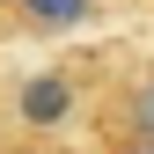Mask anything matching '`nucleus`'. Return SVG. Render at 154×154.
I'll list each match as a JSON object with an SVG mask.
<instances>
[{
    "label": "nucleus",
    "instance_id": "1",
    "mask_svg": "<svg viewBox=\"0 0 154 154\" xmlns=\"http://www.w3.org/2000/svg\"><path fill=\"white\" fill-rule=\"evenodd\" d=\"M15 110H22L29 125H59L66 110H73V81H66V73H37V81L15 95Z\"/></svg>",
    "mask_w": 154,
    "mask_h": 154
},
{
    "label": "nucleus",
    "instance_id": "2",
    "mask_svg": "<svg viewBox=\"0 0 154 154\" xmlns=\"http://www.w3.org/2000/svg\"><path fill=\"white\" fill-rule=\"evenodd\" d=\"M118 132L154 140V73H132V81H125V95H118Z\"/></svg>",
    "mask_w": 154,
    "mask_h": 154
},
{
    "label": "nucleus",
    "instance_id": "3",
    "mask_svg": "<svg viewBox=\"0 0 154 154\" xmlns=\"http://www.w3.org/2000/svg\"><path fill=\"white\" fill-rule=\"evenodd\" d=\"M15 15H22L29 29H81L95 15V0H15Z\"/></svg>",
    "mask_w": 154,
    "mask_h": 154
},
{
    "label": "nucleus",
    "instance_id": "4",
    "mask_svg": "<svg viewBox=\"0 0 154 154\" xmlns=\"http://www.w3.org/2000/svg\"><path fill=\"white\" fill-rule=\"evenodd\" d=\"M110 154H154V140H132V132H118V147Z\"/></svg>",
    "mask_w": 154,
    "mask_h": 154
}]
</instances>
